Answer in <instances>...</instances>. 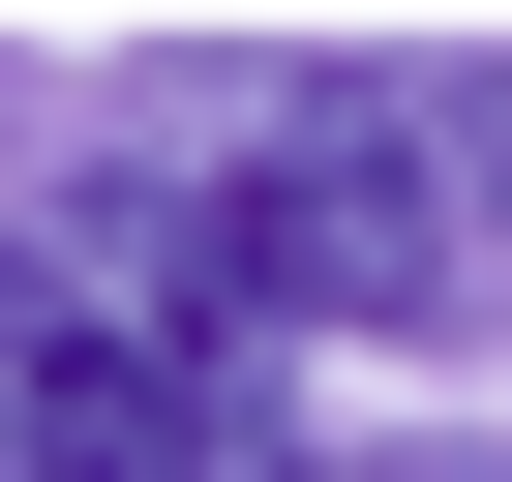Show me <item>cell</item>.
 I'll list each match as a JSON object with an SVG mask.
<instances>
[{
    "mask_svg": "<svg viewBox=\"0 0 512 482\" xmlns=\"http://www.w3.org/2000/svg\"><path fill=\"white\" fill-rule=\"evenodd\" d=\"M0 482H302V422L272 392H151V422H31L0 392Z\"/></svg>",
    "mask_w": 512,
    "mask_h": 482,
    "instance_id": "3957f363",
    "label": "cell"
},
{
    "mask_svg": "<svg viewBox=\"0 0 512 482\" xmlns=\"http://www.w3.org/2000/svg\"><path fill=\"white\" fill-rule=\"evenodd\" d=\"M392 482H482V452H392Z\"/></svg>",
    "mask_w": 512,
    "mask_h": 482,
    "instance_id": "277c9868",
    "label": "cell"
},
{
    "mask_svg": "<svg viewBox=\"0 0 512 482\" xmlns=\"http://www.w3.org/2000/svg\"><path fill=\"white\" fill-rule=\"evenodd\" d=\"M181 211H211V302L241 332H392L422 362V332L512 302V91L482 61H302Z\"/></svg>",
    "mask_w": 512,
    "mask_h": 482,
    "instance_id": "6da1fadb",
    "label": "cell"
},
{
    "mask_svg": "<svg viewBox=\"0 0 512 482\" xmlns=\"http://www.w3.org/2000/svg\"><path fill=\"white\" fill-rule=\"evenodd\" d=\"M0 392L31 422H151V392H272V332L211 302L181 181H31L0 211Z\"/></svg>",
    "mask_w": 512,
    "mask_h": 482,
    "instance_id": "7a4b0ae2",
    "label": "cell"
}]
</instances>
